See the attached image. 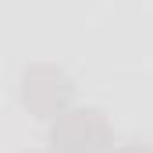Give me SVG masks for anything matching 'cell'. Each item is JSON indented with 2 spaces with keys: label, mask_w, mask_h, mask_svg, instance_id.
Instances as JSON below:
<instances>
[{
  "label": "cell",
  "mask_w": 153,
  "mask_h": 153,
  "mask_svg": "<svg viewBox=\"0 0 153 153\" xmlns=\"http://www.w3.org/2000/svg\"><path fill=\"white\" fill-rule=\"evenodd\" d=\"M114 153H153L150 146H121V150H114Z\"/></svg>",
  "instance_id": "3"
},
{
  "label": "cell",
  "mask_w": 153,
  "mask_h": 153,
  "mask_svg": "<svg viewBox=\"0 0 153 153\" xmlns=\"http://www.w3.org/2000/svg\"><path fill=\"white\" fill-rule=\"evenodd\" d=\"M111 146V128L100 111H68L57 117L50 132V150L53 153H103Z\"/></svg>",
  "instance_id": "1"
},
{
  "label": "cell",
  "mask_w": 153,
  "mask_h": 153,
  "mask_svg": "<svg viewBox=\"0 0 153 153\" xmlns=\"http://www.w3.org/2000/svg\"><path fill=\"white\" fill-rule=\"evenodd\" d=\"M68 96H71V82L53 68H32L25 75V103L36 111V117H61Z\"/></svg>",
  "instance_id": "2"
}]
</instances>
